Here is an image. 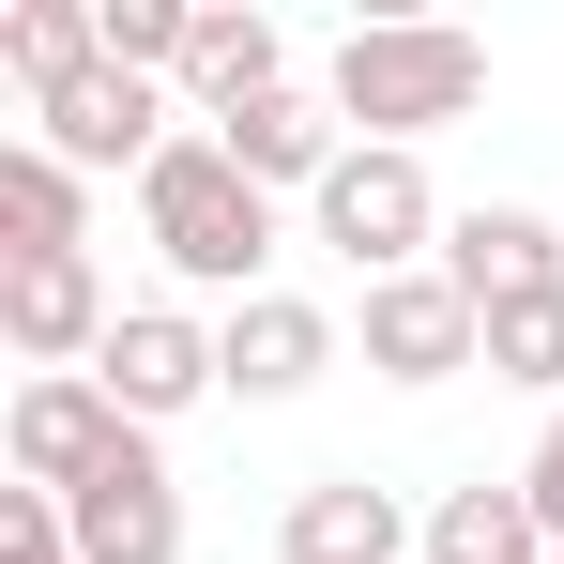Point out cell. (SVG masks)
Wrapping results in <instances>:
<instances>
[{
	"label": "cell",
	"instance_id": "1",
	"mask_svg": "<svg viewBox=\"0 0 564 564\" xmlns=\"http://www.w3.org/2000/svg\"><path fill=\"white\" fill-rule=\"evenodd\" d=\"M336 122L351 138H381V153H427L443 122H473L488 107V46H473L458 15H367L351 46H336Z\"/></svg>",
	"mask_w": 564,
	"mask_h": 564
},
{
	"label": "cell",
	"instance_id": "2",
	"mask_svg": "<svg viewBox=\"0 0 564 564\" xmlns=\"http://www.w3.org/2000/svg\"><path fill=\"white\" fill-rule=\"evenodd\" d=\"M138 245H153L184 290L260 305V290H275V198L245 184L214 138H169V153H153V184H138Z\"/></svg>",
	"mask_w": 564,
	"mask_h": 564
},
{
	"label": "cell",
	"instance_id": "3",
	"mask_svg": "<svg viewBox=\"0 0 564 564\" xmlns=\"http://www.w3.org/2000/svg\"><path fill=\"white\" fill-rule=\"evenodd\" d=\"M443 229H458V214H443V184H427V153H381V138H351L336 184L305 198V245H336L367 290H381V275H427Z\"/></svg>",
	"mask_w": 564,
	"mask_h": 564
},
{
	"label": "cell",
	"instance_id": "4",
	"mask_svg": "<svg viewBox=\"0 0 564 564\" xmlns=\"http://www.w3.org/2000/svg\"><path fill=\"white\" fill-rule=\"evenodd\" d=\"M62 534H77V564H184V473H169V443L122 427V443L62 488Z\"/></svg>",
	"mask_w": 564,
	"mask_h": 564
},
{
	"label": "cell",
	"instance_id": "5",
	"mask_svg": "<svg viewBox=\"0 0 564 564\" xmlns=\"http://www.w3.org/2000/svg\"><path fill=\"white\" fill-rule=\"evenodd\" d=\"M93 381L122 397V427H169V412H198V397H229V351H214L198 305H122L107 351H93Z\"/></svg>",
	"mask_w": 564,
	"mask_h": 564
},
{
	"label": "cell",
	"instance_id": "6",
	"mask_svg": "<svg viewBox=\"0 0 564 564\" xmlns=\"http://www.w3.org/2000/svg\"><path fill=\"white\" fill-rule=\"evenodd\" d=\"M351 336H367V367L412 381V397H427V381H458V367H488V305H473L443 260H427V275H381Z\"/></svg>",
	"mask_w": 564,
	"mask_h": 564
},
{
	"label": "cell",
	"instance_id": "7",
	"mask_svg": "<svg viewBox=\"0 0 564 564\" xmlns=\"http://www.w3.org/2000/svg\"><path fill=\"white\" fill-rule=\"evenodd\" d=\"M107 443H122V397H107L93 367L15 381V412H0V473H15V488H46V503H62V488H77Z\"/></svg>",
	"mask_w": 564,
	"mask_h": 564
},
{
	"label": "cell",
	"instance_id": "8",
	"mask_svg": "<svg viewBox=\"0 0 564 564\" xmlns=\"http://www.w3.org/2000/svg\"><path fill=\"white\" fill-rule=\"evenodd\" d=\"M107 260H0V351L46 381V367H93L107 351Z\"/></svg>",
	"mask_w": 564,
	"mask_h": 564
},
{
	"label": "cell",
	"instance_id": "9",
	"mask_svg": "<svg viewBox=\"0 0 564 564\" xmlns=\"http://www.w3.org/2000/svg\"><path fill=\"white\" fill-rule=\"evenodd\" d=\"M198 138H214L260 198H321V184H336V153H351L336 93H305V77H290V93H260V107H229V122H198Z\"/></svg>",
	"mask_w": 564,
	"mask_h": 564
},
{
	"label": "cell",
	"instance_id": "10",
	"mask_svg": "<svg viewBox=\"0 0 564 564\" xmlns=\"http://www.w3.org/2000/svg\"><path fill=\"white\" fill-rule=\"evenodd\" d=\"M412 550H427V519L381 473H321V488H290V519H275V564H412Z\"/></svg>",
	"mask_w": 564,
	"mask_h": 564
},
{
	"label": "cell",
	"instance_id": "11",
	"mask_svg": "<svg viewBox=\"0 0 564 564\" xmlns=\"http://www.w3.org/2000/svg\"><path fill=\"white\" fill-rule=\"evenodd\" d=\"M214 351H229V397H260V412H275V397H305V381L336 367L351 336H336V305L260 290V305H229V321H214Z\"/></svg>",
	"mask_w": 564,
	"mask_h": 564
},
{
	"label": "cell",
	"instance_id": "12",
	"mask_svg": "<svg viewBox=\"0 0 564 564\" xmlns=\"http://www.w3.org/2000/svg\"><path fill=\"white\" fill-rule=\"evenodd\" d=\"M169 93H184L198 122H229V107L290 93V31L260 15V0H198V31H184V77H169Z\"/></svg>",
	"mask_w": 564,
	"mask_h": 564
},
{
	"label": "cell",
	"instance_id": "13",
	"mask_svg": "<svg viewBox=\"0 0 564 564\" xmlns=\"http://www.w3.org/2000/svg\"><path fill=\"white\" fill-rule=\"evenodd\" d=\"M443 275H458L473 305H519V290H564V214H534V198H473L458 229H443Z\"/></svg>",
	"mask_w": 564,
	"mask_h": 564
},
{
	"label": "cell",
	"instance_id": "14",
	"mask_svg": "<svg viewBox=\"0 0 564 564\" xmlns=\"http://www.w3.org/2000/svg\"><path fill=\"white\" fill-rule=\"evenodd\" d=\"M0 260H93V184L46 138H0Z\"/></svg>",
	"mask_w": 564,
	"mask_h": 564
},
{
	"label": "cell",
	"instance_id": "15",
	"mask_svg": "<svg viewBox=\"0 0 564 564\" xmlns=\"http://www.w3.org/2000/svg\"><path fill=\"white\" fill-rule=\"evenodd\" d=\"M412 564H564V550H550V519H534V488H519V473H503V488L473 473V488L427 503V550H412Z\"/></svg>",
	"mask_w": 564,
	"mask_h": 564
},
{
	"label": "cell",
	"instance_id": "16",
	"mask_svg": "<svg viewBox=\"0 0 564 564\" xmlns=\"http://www.w3.org/2000/svg\"><path fill=\"white\" fill-rule=\"evenodd\" d=\"M0 62H15L31 107H46L62 77H93V62H107V0H0Z\"/></svg>",
	"mask_w": 564,
	"mask_h": 564
},
{
	"label": "cell",
	"instance_id": "17",
	"mask_svg": "<svg viewBox=\"0 0 564 564\" xmlns=\"http://www.w3.org/2000/svg\"><path fill=\"white\" fill-rule=\"evenodd\" d=\"M488 381H519V397H550V412H564V290L488 305Z\"/></svg>",
	"mask_w": 564,
	"mask_h": 564
},
{
	"label": "cell",
	"instance_id": "18",
	"mask_svg": "<svg viewBox=\"0 0 564 564\" xmlns=\"http://www.w3.org/2000/svg\"><path fill=\"white\" fill-rule=\"evenodd\" d=\"M0 564H77V534H62L46 488H0Z\"/></svg>",
	"mask_w": 564,
	"mask_h": 564
},
{
	"label": "cell",
	"instance_id": "19",
	"mask_svg": "<svg viewBox=\"0 0 564 564\" xmlns=\"http://www.w3.org/2000/svg\"><path fill=\"white\" fill-rule=\"evenodd\" d=\"M519 488H534V519H550V550H564V412L534 427V458H519Z\"/></svg>",
	"mask_w": 564,
	"mask_h": 564
}]
</instances>
